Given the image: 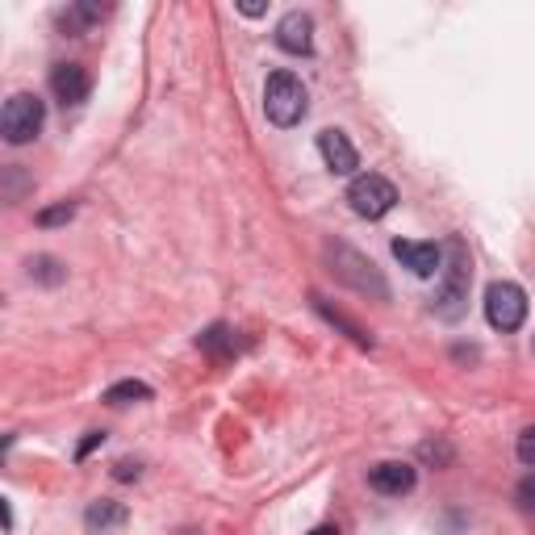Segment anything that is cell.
<instances>
[{
	"instance_id": "4",
	"label": "cell",
	"mask_w": 535,
	"mask_h": 535,
	"mask_svg": "<svg viewBox=\"0 0 535 535\" xmlns=\"http://www.w3.org/2000/svg\"><path fill=\"white\" fill-rule=\"evenodd\" d=\"M347 201H352V209L360 218L377 222L398 205V189H393V180H385L381 172H364V176H356L352 184H347Z\"/></svg>"
},
{
	"instance_id": "18",
	"label": "cell",
	"mask_w": 535,
	"mask_h": 535,
	"mask_svg": "<svg viewBox=\"0 0 535 535\" xmlns=\"http://www.w3.org/2000/svg\"><path fill=\"white\" fill-rule=\"evenodd\" d=\"M76 214V205L72 201H63V205H55V209H42L38 214V226H59V222H67Z\"/></svg>"
},
{
	"instance_id": "14",
	"label": "cell",
	"mask_w": 535,
	"mask_h": 535,
	"mask_svg": "<svg viewBox=\"0 0 535 535\" xmlns=\"http://www.w3.org/2000/svg\"><path fill=\"white\" fill-rule=\"evenodd\" d=\"M197 347H201V352H209L214 360H226L230 347H235V335H230V327H222V322H214V327H209V331L197 339Z\"/></svg>"
},
{
	"instance_id": "26",
	"label": "cell",
	"mask_w": 535,
	"mask_h": 535,
	"mask_svg": "<svg viewBox=\"0 0 535 535\" xmlns=\"http://www.w3.org/2000/svg\"><path fill=\"white\" fill-rule=\"evenodd\" d=\"M189 535H193V531H189Z\"/></svg>"
},
{
	"instance_id": "22",
	"label": "cell",
	"mask_w": 535,
	"mask_h": 535,
	"mask_svg": "<svg viewBox=\"0 0 535 535\" xmlns=\"http://www.w3.org/2000/svg\"><path fill=\"white\" fill-rule=\"evenodd\" d=\"M101 444H105V431H88V439H84V444L76 448V460H84L92 448H101Z\"/></svg>"
},
{
	"instance_id": "25",
	"label": "cell",
	"mask_w": 535,
	"mask_h": 535,
	"mask_svg": "<svg viewBox=\"0 0 535 535\" xmlns=\"http://www.w3.org/2000/svg\"><path fill=\"white\" fill-rule=\"evenodd\" d=\"M531 352H535V339H531Z\"/></svg>"
},
{
	"instance_id": "11",
	"label": "cell",
	"mask_w": 535,
	"mask_h": 535,
	"mask_svg": "<svg viewBox=\"0 0 535 535\" xmlns=\"http://www.w3.org/2000/svg\"><path fill=\"white\" fill-rule=\"evenodd\" d=\"M414 481H418V473H414V464H406V460H385V464H377V469L368 473V485H372V490H377V494H389V498L410 494Z\"/></svg>"
},
{
	"instance_id": "6",
	"label": "cell",
	"mask_w": 535,
	"mask_h": 535,
	"mask_svg": "<svg viewBox=\"0 0 535 535\" xmlns=\"http://www.w3.org/2000/svg\"><path fill=\"white\" fill-rule=\"evenodd\" d=\"M335 260H339V264H347V268H335L347 285H356L360 293H368V289H372L377 297H389V289H385V281L377 276V268H372V260L356 255L352 247H335Z\"/></svg>"
},
{
	"instance_id": "13",
	"label": "cell",
	"mask_w": 535,
	"mask_h": 535,
	"mask_svg": "<svg viewBox=\"0 0 535 535\" xmlns=\"http://www.w3.org/2000/svg\"><path fill=\"white\" fill-rule=\"evenodd\" d=\"M105 17V9H97V5H72L67 13H59V26H63V34H84L92 21H101Z\"/></svg>"
},
{
	"instance_id": "1",
	"label": "cell",
	"mask_w": 535,
	"mask_h": 535,
	"mask_svg": "<svg viewBox=\"0 0 535 535\" xmlns=\"http://www.w3.org/2000/svg\"><path fill=\"white\" fill-rule=\"evenodd\" d=\"M469 281H473V268H469V251H464L460 239L444 243V268H439V297H435V314L456 322L464 314V301H469Z\"/></svg>"
},
{
	"instance_id": "7",
	"label": "cell",
	"mask_w": 535,
	"mask_h": 535,
	"mask_svg": "<svg viewBox=\"0 0 535 535\" xmlns=\"http://www.w3.org/2000/svg\"><path fill=\"white\" fill-rule=\"evenodd\" d=\"M88 67L84 63H55L51 67V92H55V101L59 105H80L88 101Z\"/></svg>"
},
{
	"instance_id": "24",
	"label": "cell",
	"mask_w": 535,
	"mask_h": 535,
	"mask_svg": "<svg viewBox=\"0 0 535 535\" xmlns=\"http://www.w3.org/2000/svg\"><path fill=\"white\" fill-rule=\"evenodd\" d=\"M310 535H339V527H331V523H322V527H314Z\"/></svg>"
},
{
	"instance_id": "9",
	"label": "cell",
	"mask_w": 535,
	"mask_h": 535,
	"mask_svg": "<svg viewBox=\"0 0 535 535\" xmlns=\"http://www.w3.org/2000/svg\"><path fill=\"white\" fill-rule=\"evenodd\" d=\"M318 155L327 159V168L335 176H352L360 168V151L352 147V138H347L343 130H322L318 134Z\"/></svg>"
},
{
	"instance_id": "8",
	"label": "cell",
	"mask_w": 535,
	"mask_h": 535,
	"mask_svg": "<svg viewBox=\"0 0 535 535\" xmlns=\"http://www.w3.org/2000/svg\"><path fill=\"white\" fill-rule=\"evenodd\" d=\"M276 46L289 51V55H310L314 51V21H310V13L293 9V13H285L281 21H276Z\"/></svg>"
},
{
	"instance_id": "23",
	"label": "cell",
	"mask_w": 535,
	"mask_h": 535,
	"mask_svg": "<svg viewBox=\"0 0 535 535\" xmlns=\"http://www.w3.org/2000/svg\"><path fill=\"white\" fill-rule=\"evenodd\" d=\"M239 13H243V17H260V13H264V5H260V0H243Z\"/></svg>"
},
{
	"instance_id": "12",
	"label": "cell",
	"mask_w": 535,
	"mask_h": 535,
	"mask_svg": "<svg viewBox=\"0 0 535 535\" xmlns=\"http://www.w3.org/2000/svg\"><path fill=\"white\" fill-rule=\"evenodd\" d=\"M84 523H88V531H92V535H109V531H118V527L126 523V506H122V502L101 498V502H92V506H88Z\"/></svg>"
},
{
	"instance_id": "3",
	"label": "cell",
	"mask_w": 535,
	"mask_h": 535,
	"mask_svg": "<svg viewBox=\"0 0 535 535\" xmlns=\"http://www.w3.org/2000/svg\"><path fill=\"white\" fill-rule=\"evenodd\" d=\"M46 122V105L34 97V92H17V97L5 101V113H0V134L13 147H26L42 134Z\"/></svg>"
},
{
	"instance_id": "17",
	"label": "cell",
	"mask_w": 535,
	"mask_h": 535,
	"mask_svg": "<svg viewBox=\"0 0 535 535\" xmlns=\"http://www.w3.org/2000/svg\"><path fill=\"white\" fill-rule=\"evenodd\" d=\"M30 276H38L42 285H59L67 276V268L55 260V255H38V260H30Z\"/></svg>"
},
{
	"instance_id": "10",
	"label": "cell",
	"mask_w": 535,
	"mask_h": 535,
	"mask_svg": "<svg viewBox=\"0 0 535 535\" xmlns=\"http://www.w3.org/2000/svg\"><path fill=\"white\" fill-rule=\"evenodd\" d=\"M393 255H398L402 268H410L414 276H439V268H444V247H435V243L393 239Z\"/></svg>"
},
{
	"instance_id": "2",
	"label": "cell",
	"mask_w": 535,
	"mask_h": 535,
	"mask_svg": "<svg viewBox=\"0 0 535 535\" xmlns=\"http://www.w3.org/2000/svg\"><path fill=\"white\" fill-rule=\"evenodd\" d=\"M310 109V97H306V84H301L293 72H272L268 84H264V113L272 126H297L301 118H306Z\"/></svg>"
},
{
	"instance_id": "19",
	"label": "cell",
	"mask_w": 535,
	"mask_h": 535,
	"mask_svg": "<svg viewBox=\"0 0 535 535\" xmlns=\"http://www.w3.org/2000/svg\"><path fill=\"white\" fill-rule=\"evenodd\" d=\"M515 502H519V510H527V515H535V473L519 481V490H515Z\"/></svg>"
},
{
	"instance_id": "15",
	"label": "cell",
	"mask_w": 535,
	"mask_h": 535,
	"mask_svg": "<svg viewBox=\"0 0 535 535\" xmlns=\"http://www.w3.org/2000/svg\"><path fill=\"white\" fill-rule=\"evenodd\" d=\"M147 398H151V385H143V381H118L105 389L109 406H130V402H147Z\"/></svg>"
},
{
	"instance_id": "16",
	"label": "cell",
	"mask_w": 535,
	"mask_h": 535,
	"mask_svg": "<svg viewBox=\"0 0 535 535\" xmlns=\"http://www.w3.org/2000/svg\"><path fill=\"white\" fill-rule=\"evenodd\" d=\"M314 306H318V314H322V318H327V322H335V327H343V331L352 335V339H356L360 347H372V335H364V331H360V327H356V322L347 318V314L331 310V306H327V301H322V297H314Z\"/></svg>"
},
{
	"instance_id": "20",
	"label": "cell",
	"mask_w": 535,
	"mask_h": 535,
	"mask_svg": "<svg viewBox=\"0 0 535 535\" xmlns=\"http://www.w3.org/2000/svg\"><path fill=\"white\" fill-rule=\"evenodd\" d=\"M515 452H519V460L527 464V469H535V427H527V431L519 435V444H515Z\"/></svg>"
},
{
	"instance_id": "21",
	"label": "cell",
	"mask_w": 535,
	"mask_h": 535,
	"mask_svg": "<svg viewBox=\"0 0 535 535\" xmlns=\"http://www.w3.org/2000/svg\"><path fill=\"white\" fill-rule=\"evenodd\" d=\"M138 473H143V469H138V460H118V469H113V477H118V481H138Z\"/></svg>"
},
{
	"instance_id": "5",
	"label": "cell",
	"mask_w": 535,
	"mask_h": 535,
	"mask_svg": "<svg viewBox=\"0 0 535 535\" xmlns=\"http://www.w3.org/2000/svg\"><path fill=\"white\" fill-rule=\"evenodd\" d=\"M485 318H490L494 331H519L527 322V297L519 285L510 281H494L485 289Z\"/></svg>"
}]
</instances>
